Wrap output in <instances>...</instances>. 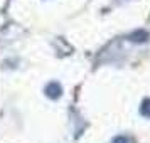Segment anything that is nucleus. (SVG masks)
I'll use <instances>...</instances> for the list:
<instances>
[{
	"mask_svg": "<svg viewBox=\"0 0 150 143\" xmlns=\"http://www.w3.org/2000/svg\"><path fill=\"white\" fill-rule=\"evenodd\" d=\"M62 94V88L61 84H57V82H49L47 86H46V96L51 98V99H57L59 96Z\"/></svg>",
	"mask_w": 150,
	"mask_h": 143,
	"instance_id": "obj_1",
	"label": "nucleus"
},
{
	"mask_svg": "<svg viewBox=\"0 0 150 143\" xmlns=\"http://www.w3.org/2000/svg\"><path fill=\"white\" fill-rule=\"evenodd\" d=\"M132 42H145L147 39H149V34L145 32V30H137V32H133V34L128 37Z\"/></svg>",
	"mask_w": 150,
	"mask_h": 143,
	"instance_id": "obj_2",
	"label": "nucleus"
},
{
	"mask_svg": "<svg viewBox=\"0 0 150 143\" xmlns=\"http://www.w3.org/2000/svg\"><path fill=\"white\" fill-rule=\"evenodd\" d=\"M140 113H142L145 118H150V98H147V99H143V101H142Z\"/></svg>",
	"mask_w": 150,
	"mask_h": 143,
	"instance_id": "obj_3",
	"label": "nucleus"
},
{
	"mask_svg": "<svg viewBox=\"0 0 150 143\" xmlns=\"http://www.w3.org/2000/svg\"><path fill=\"white\" fill-rule=\"evenodd\" d=\"M111 143H130V140L127 138V136H116Z\"/></svg>",
	"mask_w": 150,
	"mask_h": 143,
	"instance_id": "obj_4",
	"label": "nucleus"
}]
</instances>
